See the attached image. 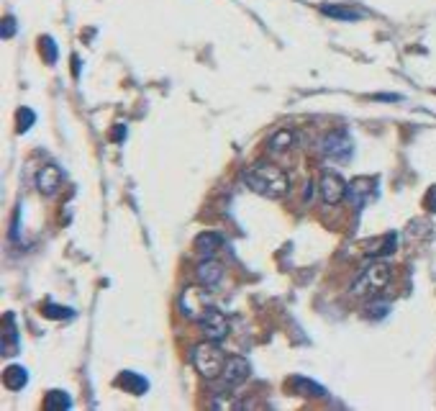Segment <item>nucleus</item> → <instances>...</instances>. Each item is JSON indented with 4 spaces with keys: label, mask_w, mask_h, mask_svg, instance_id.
Here are the masks:
<instances>
[{
    "label": "nucleus",
    "mask_w": 436,
    "mask_h": 411,
    "mask_svg": "<svg viewBox=\"0 0 436 411\" xmlns=\"http://www.w3.org/2000/svg\"><path fill=\"white\" fill-rule=\"evenodd\" d=\"M244 182L246 188L254 190L257 196L262 198H272V201H278V198H285L287 190H290V178L285 175V170H280L278 165H254L249 173L244 175Z\"/></svg>",
    "instance_id": "obj_1"
},
{
    "label": "nucleus",
    "mask_w": 436,
    "mask_h": 411,
    "mask_svg": "<svg viewBox=\"0 0 436 411\" xmlns=\"http://www.w3.org/2000/svg\"><path fill=\"white\" fill-rule=\"evenodd\" d=\"M193 368L203 375L206 380H216V378H221V373H223V365H226V352H223L221 347H218V342L213 340H208V342H200V345H195L193 347Z\"/></svg>",
    "instance_id": "obj_2"
},
{
    "label": "nucleus",
    "mask_w": 436,
    "mask_h": 411,
    "mask_svg": "<svg viewBox=\"0 0 436 411\" xmlns=\"http://www.w3.org/2000/svg\"><path fill=\"white\" fill-rule=\"evenodd\" d=\"M393 280V270H390L388 262L382 260H373L370 265L359 270L357 280L352 283V296H370V293H380L382 288H388V283Z\"/></svg>",
    "instance_id": "obj_3"
},
{
    "label": "nucleus",
    "mask_w": 436,
    "mask_h": 411,
    "mask_svg": "<svg viewBox=\"0 0 436 411\" xmlns=\"http://www.w3.org/2000/svg\"><path fill=\"white\" fill-rule=\"evenodd\" d=\"M321 152H324V157L333 159V162H344V159L352 157L354 142H352L347 129H336V131H329L321 139Z\"/></svg>",
    "instance_id": "obj_4"
},
{
    "label": "nucleus",
    "mask_w": 436,
    "mask_h": 411,
    "mask_svg": "<svg viewBox=\"0 0 436 411\" xmlns=\"http://www.w3.org/2000/svg\"><path fill=\"white\" fill-rule=\"evenodd\" d=\"M198 324H200V329H203V334H206V340L221 342L229 337V319H226L223 311H218V308H213V306L198 319Z\"/></svg>",
    "instance_id": "obj_5"
},
{
    "label": "nucleus",
    "mask_w": 436,
    "mask_h": 411,
    "mask_svg": "<svg viewBox=\"0 0 436 411\" xmlns=\"http://www.w3.org/2000/svg\"><path fill=\"white\" fill-rule=\"evenodd\" d=\"M318 190H321V201L326 206H339L349 193V182L341 180V175L336 173H326L318 182Z\"/></svg>",
    "instance_id": "obj_6"
},
{
    "label": "nucleus",
    "mask_w": 436,
    "mask_h": 411,
    "mask_svg": "<svg viewBox=\"0 0 436 411\" xmlns=\"http://www.w3.org/2000/svg\"><path fill=\"white\" fill-rule=\"evenodd\" d=\"M249 375H252V365H249V360L234 355L226 360V365H223L221 383L226 388H236V386H241V383H246Z\"/></svg>",
    "instance_id": "obj_7"
},
{
    "label": "nucleus",
    "mask_w": 436,
    "mask_h": 411,
    "mask_svg": "<svg viewBox=\"0 0 436 411\" xmlns=\"http://www.w3.org/2000/svg\"><path fill=\"white\" fill-rule=\"evenodd\" d=\"M180 308H183V317H188L190 322H198L208 308V293L200 288H185L183 298H180Z\"/></svg>",
    "instance_id": "obj_8"
},
{
    "label": "nucleus",
    "mask_w": 436,
    "mask_h": 411,
    "mask_svg": "<svg viewBox=\"0 0 436 411\" xmlns=\"http://www.w3.org/2000/svg\"><path fill=\"white\" fill-rule=\"evenodd\" d=\"M349 201L354 203V208H365L370 201L377 198V180L375 178H354L349 182Z\"/></svg>",
    "instance_id": "obj_9"
},
{
    "label": "nucleus",
    "mask_w": 436,
    "mask_h": 411,
    "mask_svg": "<svg viewBox=\"0 0 436 411\" xmlns=\"http://www.w3.org/2000/svg\"><path fill=\"white\" fill-rule=\"evenodd\" d=\"M223 275H226V270H223L221 262L213 260V257H203V260L198 262V268H195V277H198V283L203 285V288H216V285L223 280Z\"/></svg>",
    "instance_id": "obj_10"
},
{
    "label": "nucleus",
    "mask_w": 436,
    "mask_h": 411,
    "mask_svg": "<svg viewBox=\"0 0 436 411\" xmlns=\"http://www.w3.org/2000/svg\"><path fill=\"white\" fill-rule=\"evenodd\" d=\"M398 250V234L396 231H388V234H382V237H375L370 239L365 245V254L370 260H385L390 254Z\"/></svg>",
    "instance_id": "obj_11"
},
{
    "label": "nucleus",
    "mask_w": 436,
    "mask_h": 411,
    "mask_svg": "<svg viewBox=\"0 0 436 411\" xmlns=\"http://www.w3.org/2000/svg\"><path fill=\"white\" fill-rule=\"evenodd\" d=\"M36 188L41 196H54L57 190L62 188V170L57 165H44L36 173Z\"/></svg>",
    "instance_id": "obj_12"
},
{
    "label": "nucleus",
    "mask_w": 436,
    "mask_h": 411,
    "mask_svg": "<svg viewBox=\"0 0 436 411\" xmlns=\"http://www.w3.org/2000/svg\"><path fill=\"white\" fill-rule=\"evenodd\" d=\"M221 247H223V237L216 234V231H203V234H198L195 242H193V250H195L200 257H213Z\"/></svg>",
    "instance_id": "obj_13"
},
{
    "label": "nucleus",
    "mask_w": 436,
    "mask_h": 411,
    "mask_svg": "<svg viewBox=\"0 0 436 411\" xmlns=\"http://www.w3.org/2000/svg\"><path fill=\"white\" fill-rule=\"evenodd\" d=\"M116 383H119V386L131 396H144L146 391H149V380L144 378V375H139V373H134V370H123L119 378H116Z\"/></svg>",
    "instance_id": "obj_14"
},
{
    "label": "nucleus",
    "mask_w": 436,
    "mask_h": 411,
    "mask_svg": "<svg viewBox=\"0 0 436 411\" xmlns=\"http://www.w3.org/2000/svg\"><path fill=\"white\" fill-rule=\"evenodd\" d=\"M287 388H293L298 396H306V398H321L326 396V388L318 386L316 380L310 378H303V375H295V378L287 380Z\"/></svg>",
    "instance_id": "obj_15"
},
{
    "label": "nucleus",
    "mask_w": 436,
    "mask_h": 411,
    "mask_svg": "<svg viewBox=\"0 0 436 411\" xmlns=\"http://www.w3.org/2000/svg\"><path fill=\"white\" fill-rule=\"evenodd\" d=\"M3 383H6L8 391H24L29 386V370L24 365H8L3 370Z\"/></svg>",
    "instance_id": "obj_16"
},
{
    "label": "nucleus",
    "mask_w": 436,
    "mask_h": 411,
    "mask_svg": "<svg viewBox=\"0 0 436 411\" xmlns=\"http://www.w3.org/2000/svg\"><path fill=\"white\" fill-rule=\"evenodd\" d=\"M293 144H295V131H293V129H278V131L270 136L267 150H270L272 154H283V152H287L290 147H293Z\"/></svg>",
    "instance_id": "obj_17"
},
{
    "label": "nucleus",
    "mask_w": 436,
    "mask_h": 411,
    "mask_svg": "<svg viewBox=\"0 0 436 411\" xmlns=\"http://www.w3.org/2000/svg\"><path fill=\"white\" fill-rule=\"evenodd\" d=\"M3 355H18V332L13 314L6 317V340H3Z\"/></svg>",
    "instance_id": "obj_18"
},
{
    "label": "nucleus",
    "mask_w": 436,
    "mask_h": 411,
    "mask_svg": "<svg viewBox=\"0 0 436 411\" xmlns=\"http://www.w3.org/2000/svg\"><path fill=\"white\" fill-rule=\"evenodd\" d=\"M72 406V398L67 396V391H59V388H54V391H49L47 398H44V409L54 411V409H70Z\"/></svg>",
    "instance_id": "obj_19"
},
{
    "label": "nucleus",
    "mask_w": 436,
    "mask_h": 411,
    "mask_svg": "<svg viewBox=\"0 0 436 411\" xmlns=\"http://www.w3.org/2000/svg\"><path fill=\"white\" fill-rule=\"evenodd\" d=\"M321 13L331 18H339V21H357L362 18V13L354 8H347V6H321Z\"/></svg>",
    "instance_id": "obj_20"
},
{
    "label": "nucleus",
    "mask_w": 436,
    "mask_h": 411,
    "mask_svg": "<svg viewBox=\"0 0 436 411\" xmlns=\"http://www.w3.org/2000/svg\"><path fill=\"white\" fill-rule=\"evenodd\" d=\"M41 314L47 319H54V322H62V319H72L75 317V311L67 306H57V303H44L41 306Z\"/></svg>",
    "instance_id": "obj_21"
},
{
    "label": "nucleus",
    "mask_w": 436,
    "mask_h": 411,
    "mask_svg": "<svg viewBox=\"0 0 436 411\" xmlns=\"http://www.w3.org/2000/svg\"><path fill=\"white\" fill-rule=\"evenodd\" d=\"M16 121H18V134H26V131L33 127L36 113H33L31 108H21V111H18V116H16Z\"/></svg>",
    "instance_id": "obj_22"
},
{
    "label": "nucleus",
    "mask_w": 436,
    "mask_h": 411,
    "mask_svg": "<svg viewBox=\"0 0 436 411\" xmlns=\"http://www.w3.org/2000/svg\"><path fill=\"white\" fill-rule=\"evenodd\" d=\"M41 55L47 59V64H54L57 62V44L52 36H41Z\"/></svg>",
    "instance_id": "obj_23"
},
{
    "label": "nucleus",
    "mask_w": 436,
    "mask_h": 411,
    "mask_svg": "<svg viewBox=\"0 0 436 411\" xmlns=\"http://www.w3.org/2000/svg\"><path fill=\"white\" fill-rule=\"evenodd\" d=\"M390 311V303L388 301H375V303H370L367 306V317L370 319H385Z\"/></svg>",
    "instance_id": "obj_24"
},
{
    "label": "nucleus",
    "mask_w": 436,
    "mask_h": 411,
    "mask_svg": "<svg viewBox=\"0 0 436 411\" xmlns=\"http://www.w3.org/2000/svg\"><path fill=\"white\" fill-rule=\"evenodd\" d=\"M211 406H213V409H241V403L234 401L231 394H226V398H221V394H216V398L211 401Z\"/></svg>",
    "instance_id": "obj_25"
},
{
    "label": "nucleus",
    "mask_w": 436,
    "mask_h": 411,
    "mask_svg": "<svg viewBox=\"0 0 436 411\" xmlns=\"http://www.w3.org/2000/svg\"><path fill=\"white\" fill-rule=\"evenodd\" d=\"M0 34H3L6 39H10V36L16 34V18H13V16L6 18V21H3V29H0Z\"/></svg>",
    "instance_id": "obj_26"
},
{
    "label": "nucleus",
    "mask_w": 436,
    "mask_h": 411,
    "mask_svg": "<svg viewBox=\"0 0 436 411\" xmlns=\"http://www.w3.org/2000/svg\"><path fill=\"white\" fill-rule=\"evenodd\" d=\"M426 208L431 214H436V185H431L426 193Z\"/></svg>",
    "instance_id": "obj_27"
},
{
    "label": "nucleus",
    "mask_w": 436,
    "mask_h": 411,
    "mask_svg": "<svg viewBox=\"0 0 436 411\" xmlns=\"http://www.w3.org/2000/svg\"><path fill=\"white\" fill-rule=\"evenodd\" d=\"M123 136H126V127H119L116 131H113V139H116V142H121Z\"/></svg>",
    "instance_id": "obj_28"
}]
</instances>
